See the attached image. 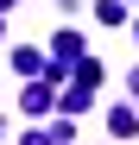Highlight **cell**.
<instances>
[{
  "label": "cell",
  "instance_id": "7a4b0ae2",
  "mask_svg": "<svg viewBox=\"0 0 139 145\" xmlns=\"http://www.w3.org/2000/svg\"><path fill=\"white\" fill-rule=\"evenodd\" d=\"M95 19H101V25H127V7H120V0H101Z\"/></svg>",
  "mask_w": 139,
  "mask_h": 145
},
{
  "label": "cell",
  "instance_id": "6da1fadb",
  "mask_svg": "<svg viewBox=\"0 0 139 145\" xmlns=\"http://www.w3.org/2000/svg\"><path fill=\"white\" fill-rule=\"evenodd\" d=\"M108 133H114V139H133V133H139V114H133V107H114V114H108Z\"/></svg>",
  "mask_w": 139,
  "mask_h": 145
},
{
  "label": "cell",
  "instance_id": "3957f363",
  "mask_svg": "<svg viewBox=\"0 0 139 145\" xmlns=\"http://www.w3.org/2000/svg\"><path fill=\"white\" fill-rule=\"evenodd\" d=\"M13 69L19 76H38V51H13Z\"/></svg>",
  "mask_w": 139,
  "mask_h": 145
}]
</instances>
